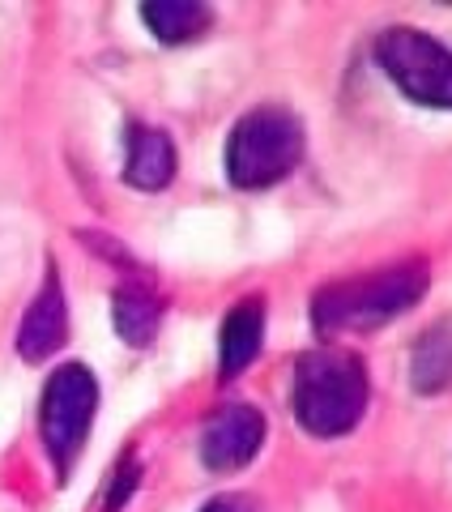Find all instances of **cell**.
<instances>
[{
  "instance_id": "277c9868",
  "label": "cell",
  "mask_w": 452,
  "mask_h": 512,
  "mask_svg": "<svg viewBox=\"0 0 452 512\" xmlns=\"http://www.w3.org/2000/svg\"><path fill=\"white\" fill-rule=\"evenodd\" d=\"M376 60L406 99L423 107H452V52L427 30L393 26L376 39Z\"/></svg>"
},
{
  "instance_id": "4fadbf2b",
  "label": "cell",
  "mask_w": 452,
  "mask_h": 512,
  "mask_svg": "<svg viewBox=\"0 0 452 512\" xmlns=\"http://www.w3.org/2000/svg\"><path fill=\"white\" fill-rule=\"evenodd\" d=\"M133 487H137V461H124L120 474H116V483H111V491H107V512H116L120 504H128Z\"/></svg>"
},
{
  "instance_id": "7a4b0ae2",
  "label": "cell",
  "mask_w": 452,
  "mask_h": 512,
  "mask_svg": "<svg viewBox=\"0 0 452 512\" xmlns=\"http://www.w3.org/2000/svg\"><path fill=\"white\" fill-rule=\"evenodd\" d=\"M427 291V269L418 261L389 265L376 274L333 282L312 299V320L316 333L337 338V333H376L389 320L406 316Z\"/></svg>"
},
{
  "instance_id": "6da1fadb",
  "label": "cell",
  "mask_w": 452,
  "mask_h": 512,
  "mask_svg": "<svg viewBox=\"0 0 452 512\" xmlns=\"http://www.w3.org/2000/svg\"><path fill=\"white\" fill-rule=\"evenodd\" d=\"M371 397V380L363 359L350 350H312L295 363L290 376V410L308 436L333 440L359 427Z\"/></svg>"
},
{
  "instance_id": "7c38bea8",
  "label": "cell",
  "mask_w": 452,
  "mask_h": 512,
  "mask_svg": "<svg viewBox=\"0 0 452 512\" xmlns=\"http://www.w3.org/2000/svg\"><path fill=\"white\" fill-rule=\"evenodd\" d=\"M410 380L418 393H440L444 384H452V329L440 325L418 338L414 346V363H410Z\"/></svg>"
},
{
  "instance_id": "3957f363",
  "label": "cell",
  "mask_w": 452,
  "mask_h": 512,
  "mask_svg": "<svg viewBox=\"0 0 452 512\" xmlns=\"http://www.w3.org/2000/svg\"><path fill=\"white\" fill-rule=\"evenodd\" d=\"M303 120L286 107H252L226 137V180L244 192H261L286 180L303 163Z\"/></svg>"
},
{
  "instance_id": "52a82bcc",
  "label": "cell",
  "mask_w": 452,
  "mask_h": 512,
  "mask_svg": "<svg viewBox=\"0 0 452 512\" xmlns=\"http://www.w3.org/2000/svg\"><path fill=\"white\" fill-rule=\"evenodd\" d=\"M64 342H69V303H64V291H60V274L47 269L39 299L30 303L22 325H18V355L26 363H43V359H52Z\"/></svg>"
},
{
  "instance_id": "ba28073f",
  "label": "cell",
  "mask_w": 452,
  "mask_h": 512,
  "mask_svg": "<svg viewBox=\"0 0 452 512\" xmlns=\"http://www.w3.org/2000/svg\"><path fill=\"white\" fill-rule=\"evenodd\" d=\"M261 342H265V303L261 299H244L235 303L222 320V338H218V376L222 380H235L244 376L252 359L261 355Z\"/></svg>"
},
{
  "instance_id": "9c48e42d",
  "label": "cell",
  "mask_w": 452,
  "mask_h": 512,
  "mask_svg": "<svg viewBox=\"0 0 452 512\" xmlns=\"http://www.w3.org/2000/svg\"><path fill=\"white\" fill-rule=\"evenodd\" d=\"M124 180L141 192H163L175 180V141L163 133V128H145V124L128 128Z\"/></svg>"
},
{
  "instance_id": "30bf717a",
  "label": "cell",
  "mask_w": 452,
  "mask_h": 512,
  "mask_svg": "<svg viewBox=\"0 0 452 512\" xmlns=\"http://www.w3.org/2000/svg\"><path fill=\"white\" fill-rule=\"evenodd\" d=\"M141 18L158 43L180 47V43L201 39L209 22H214V13H209V5H197V0H145Z\"/></svg>"
},
{
  "instance_id": "5b68a950",
  "label": "cell",
  "mask_w": 452,
  "mask_h": 512,
  "mask_svg": "<svg viewBox=\"0 0 452 512\" xmlns=\"http://www.w3.org/2000/svg\"><path fill=\"white\" fill-rule=\"evenodd\" d=\"M94 410H99V380L90 367L82 363H64L56 367V376L43 389V410H39V427H43V444L60 474L73 466V457L82 453V444L90 436Z\"/></svg>"
},
{
  "instance_id": "5bb4252c",
  "label": "cell",
  "mask_w": 452,
  "mask_h": 512,
  "mask_svg": "<svg viewBox=\"0 0 452 512\" xmlns=\"http://www.w3.org/2000/svg\"><path fill=\"white\" fill-rule=\"evenodd\" d=\"M201 512H256L252 500H244V495H218V500H209Z\"/></svg>"
},
{
  "instance_id": "8fae6325",
  "label": "cell",
  "mask_w": 452,
  "mask_h": 512,
  "mask_svg": "<svg viewBox=\"0 0 452 512\" xmlns=\"http://www.w3.org/2000/svg\"><path fill=\"white\" fill-rule=\"evenodd\" d=\"M111 320H116V333L128 346H150L158 333V320H163V299L150 286L128 282L111 299Z\"/></svg>"
},
{
  "instance_id": "8992f818",
  "label": "cell",
  "mask_w": 452,
  "mask_h": 512,
  "mask_svg": "<svg viewBox=\"0 0 452 512\" xmlns=\"http://www.w3.org/2000/svg\"><path fill=\"white\" fill-rule=\"evenodd\" d=\"M261 444H265V414L256 406L231 402L209 414V423L201 431V461L218 474L244 470L261 453Z\"/></svg>"
}]
</instances>
